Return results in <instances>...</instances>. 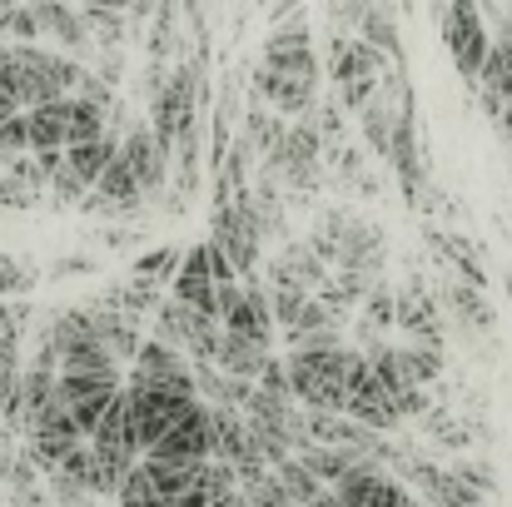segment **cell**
I'll list each match as a JSON object with an SVG mask.
<instances>
[{
    "label": "cell",
    "mask_w": 512,
    "mask_h": 507,
    "mask_svg": "<svg viewBox=\"0 0 512 507\" xmlns=\"http://www.w3.org/2000/svg\"><path fill=\"white\" fill-rule=\"evenodd\" d=\"M284 363H289V393L294 403H304V413H343L358 368V348H348L343 334L309 338L304 348H289Z\"/></svg>",
    "instance_id": "6da1fadb"
},
{
    "label": "cell",
    "mask_w": 512,
    "mask_h": 507,
    "mask_svg": "<svg viewBox=\"0 0 512 507\" xmlns=\"http://www.w3.org/2000/svg\"><path fill=\"white\" fill-rule=\"evenodd\" d=\"M85 80V65L70 60L65 50H45V45H0V85L15 95L20 110H40L55 100H70Z\"/></svg>",
    "instance_id": "7a4b0ae2"
},
{
    "label": "cell",
    "mask_w": 512,
    "mask_h": 507,
    "mask_svg": "<svg viewBox=\"0 0 512 507\" xmlns=\"http://www.w3.org/2000/svg\"><path fill=\"white\" fill-rule=\"evenodd\" d=\"M25 130H30V150L35 155H65L75 145H90L110 130V110L70 95V100H55V105H40V110H25Z\"/></svg>",
    "instance_id": "3957f363"
},
{
    "label": "cell",
    "mask_w": 512,
    "mask_h": 507,
    "mask_svg": "<svg viewBox=\"0 0 512 507\" xmlns=\"http://www.w3.org/2000/svg\"><path fill=\"white\" fill-rule=\"evenodd\" d=\"M125 403H130V413H135V428H140V443H145V453L170 433L179 428L204 398L194 393V388H150V383H125Z\"/></svg>",
    "instance_id": "277c9868"
},
{
    "label": "cell",
    "mask_w": 512,
    "mask_h": 507,
    "mask_svg": "<svg viewBox=\"0 0 512 507\" xmlns=\"http://www.w3.org/2000/svg\"><path fill=\"white\" fill-rule=\"evenodd\" d=\"M329 80L339 85L343 110L363 115V105L378 100V50L363 45L358 35H334L329 40Z\"/></svg>",
    "instance_id": "5b68a950"
},
{
    "label": "cell",
    "mask_w": 512,
    "mask_h": 507,
    "mask_svg": "<svg viewBox=\"0 0 512 507\" xmlns=\"http://www.w3.org/2000/svg\"><path fill=\"white\" fill-rule=\"evenodd\" d=\"M115 155H120V135H115V130H105V135H100V140H90V145L65 150V160H60L55 179H50L55 204H85V199L95 194L100 174L115 165Z\"/></svg>",
    "instance_id": "8992f818"
},
{
    "label": "cell",
    "mask_w": 512,
    "mask_h": 507,
    "mask_svg": "<svg viewBox=\"0 0 512 507\" xmlns=\"http://www.w3.org/2000/svg\"><path fill=\"white\" fill-rule=\"evenodd\" d=\"M443 45H448L458 75L478 85V75H483V65L493 55V35L483 25L478 0H448V10H443Z\"/></svg>",
    "instance_id": "52a82bcc"
},
{
    "label": "cell",
    "mask_w": 512,
    "mask_h": 507,
    "mask_svg": "<svg viewBox=\"0 0 512 507\" xmlns=\"http://www.w3.org/2000/svg\"><path fill=\"white\" fill-rule=\"evenodd\" d=\"M120 388H125L120 373H60V383H55V393H60L65 413L75 418V428L85 433V443L95 438L100 418L115 408Z\"/></svg>",
    "instance_id": "ba28073f"
},
{
    "label": "cell",
    "mask_w": 512,
    "mask_h": 507,
    "mask_svg": "<svg viewBox=\"0 0 512 507\" xmlns=\"http://www.w3.org/2000/svg\"><path fill=\"white\" fill-rule=\"evenodd\" d=\"M199 125V85H194V70H174L170 80L155 90V105H150V130L155 140L174 155V145Z\"/></svg>",
    "instance_id": "9c48e42d"
},
{
    "label": "cell",
    "mask_w": 512,
    "mask_h": 507,
    "mask_svg": "<svg viewBox=\"0 0 512 507\" xmlns=\"http://www.w3.org/2000/svg\"><path fill=\"white\" fill-rule=\"evenodd\" d=\"M219 324L229 334H244L264 348H274L279 338V324H274V309H269V289L259 284H229L219 289Z\"/></svg>",
    "instance_id": "30bf717a"
},
{
    "label": "cell",
    "mask_w": 512,
    "mask_h": 507,
    "mask_svg": "<svg viewBox=\"0 0 512 507\" xmlns=\"http://www.w3.org/2000/svg\"><path fill=\"white\" fill-rule=\"evenodd\" d=\"M269 165H274V174H284V184L314 189V184H319V169H324V140H319L314 120L289 125L284 140H279V150L269 155Z\"/></svg>",
    "instance_id": "8fae6325"
},
{
    "label": "cell",
    "mask_w": 512,
    "mask_h": 507,
    "mask_svg": "<svg viewBox=\"0 0 512 507\" xmlns=\"http://www.w3.org/2000/svg\"><path fill=\"white\" fill-rule=\"evenodd\" d=\"M264 70L289 75V80H319V55H314V35L309 25L294 15L289 25H279L264 40Z\"/></svg>",
    "instance_id": "7c38bea8"
},
{
    "label": "cell",
    "mask_w": 512,
    "mask_h": 507,
    "mask_svg": "<svg viewBox=\"0 0 512 507\" xmlns=\"http://www.w3.org/2000/svg\"><path fill=\"white\" fill-rule=\"evenodd\" d=\"M334 493H339L343 507H428L408 483H398V478H388L383 468H368V463H358Z\"/></svg>",
    "instance_id": "4fadbf2b"
},
{
    "label": "cell",
    "mask_w": 512,
    "mask_h": 507,
    "mask_svg": "<svg viewBox=\"0 0 512 507\" xmlns=\"http://www.w3.org/2000/svg\"><path fill=\"white\" fill-rule=\"evenodd\" d=\"M145 458L155 463H209L214 458V418H209V403H199L179 428H170Z\"/></svg>",
    "instance_id": "5bb4252c"
},
{
    "label": "cell",
    "mask_w": 512,
    "mask_h": 507,
    "mask_svg": "<svg viewBox=\"0 0 512 507\" xmlns=\"http://www.w3.org/2000/svg\"><path fill=\"white\" fill-rule=\"evenodd\" d=\"M120 160L130 165V174L140 179V189H145V199H150V194H160V189H165L174 155L155 140V130H150V125H135V130H125V135H120Z\"/></svg>",
    "instance_id": "9a60e30c"
},
{
    "label": "cell",
    "mask_w": 512,
    "mask_h": 507,
    "mask_svg": "<svg viewBox=\"0 0 512 507\" xmlns=\"http://www.w3.org/2000/svg\"><path fill=\"white\" fill-rule=\"evenodd\" d=\"M174 304L204 314V319H219V284H214V269H209V244H194L174 274Z\"/></svg>",
    "instance_id": "2e32d148"
},
{
    "label": "cell",
    "mask_w": 512,
    "mask_h": 507,
    "mask_svg": "<svg viewBox=\"0 0 512 507\" xmlns=\"http://www.w3.org/2000/svg\"><path fill=\"white\" fill-rule=\"evenodd\" d=\"M130 383H150V388H194V363L170 348V343H160V338H145V348H140V358L130 363ZM199 393V388H194Z\"/></svg>",
    "instance_id": "e0dca14e"
},
{
    "label": "cell",
    "mask_w": 512,
    "mask_h": 507,
    "mask_svg": "<svg viewBox=\"0 0 512 507\" xmlns=\"http://www.w3.org/2000/svg\"><path fill=\"white\" fill-rule=\"evenodd\" d=\"M398 329L408 343H423V348H443V319H438V299L418 284V279H408L403 289H398Z\"/></svg>",
    "instance_id": "ac0fdd59"
},
{
    "label": "cell",
    "mask_w": 512,
    "mask_h": 507,
    "mask_svg": "<svg viewBox=\"0 0 512 507\" xmlns=\"http://www.w3.org/2000/svg\"><path fill=\"white\" fill-rule=\"evenodd\" d=\"M209 418H214V463H229V468L264 463V453L254 443V428L239 408H209Z\"/></svg>",
    "instance_id": "d6986e66"
},
{
    "label": "cell",
    "mask_w": 512,
    "mask_h": 507,
    "mask_svg": "<svg viewBox=\"0 0 512 507\" xmlns=\"http://www.w3.org/2000/svg\"><path fill=\"white\" fill-rule=\"evenodd\" d=\"M269 358H274V348H264V343H254V338L229 334V329H224V343H219V358H214V368H219L224 378L259 383V373H264V363H269Z\"/></svg>",
    "instance_id": "ffe728a7"
},
{
    "label": "cell",
    "mask_w": 512,
    "mask_h": 507,
    "mask_svg": "<svg viewBox=\"0 0 512 507\" xmlns=\"http://www.w3.org/2000/svg\"><path fill=\"white\" fill-rule=\"evenodd\" d=\"M299 463H304V468H309V473H314L324 488H339L343 478L358 468V458H353V453H339V448H319V443H309V448L299 453Z\"/></svg>",
    "instance_id": "44dd1931"
},
{
    "label": "cell",
    "mask_w": 512,
    "mask_h": 507,
    "mask_svg": "<svg viewBox=\"0 0 512 507\" xmlns=\"http://www.w3.org/2000/svg\"><path fill=\"white\" fill-rule=\"evenodd\" d=\"M274 478L284 483V493L294 498V507H314L319 498H324V493H329V488H324V483H319V478H314V473L299 463V458H284V463L274 468Z\"/></svg>",
    "instance_id": "7402d4cb"
},
{
    "label": "cell",
    "mask_w": 512,
    "mask_h": 507,
    "mask_svg": "<svg viewBox=\"0 0 512 507\" xmlns=\"http://www.w3.org/2000/svg\"><path fill=\"white\" fill-rule=\"evenodd\" d=\"M428 244H433V249H438L448 264H458V274H463L473 289H483V264L473 259V249H468L458 234H428Z\"/></svg>",
    "instance_id": "603a6c76"
},
{
    "label": "cell",
    "mask_w": 512,
    "mask_h": 507,
    "mask_svg": "<svg viewBox=\"0 0 512 507\" xmlns=\"http://www.w3.org/2000/svg\"><path fill=\"white\" fill-rule=\"evenodd\" d=\"M120 507H170V498L155 488V478H150V468H145V458L135 463V473L125 478V488H120Z\"/></svg>",
    "instance_id": "cb8c5ba5"
},
{
    "label": "cell",
    "mask_w": 512,
    "mask_h": 507,
    "mask_svg": "<svg viewBox=\"0 0 512 507\" xmlns=\"http://www.w3.org/2000/svg\"><path fill=\"white\" fill-rule=\"evenodd\" d=\"M179 264H184V254H179V249H155V254H145V259L135 264V274H140V279H150V284H165V279L174 284Z\"/></svg>",
    "instance_id": "d4e9b609"
},
{
    "label": "cell",
    "mask_w": 512,
    "mask_h": 507,
    "mask_svg": "<svg viewBox=\"0 0 512 507\" xmlns=\"http://www.w3.org/2000/svg\"><path fill=\"white\" fill-rule=\"evenodd\" d=\"M259 388H264V393H274V398H294V393H289V363H284L279 353L264 363V373H259Z\"/></svg>",
    "instance_id": "484cf974"
},
{
    "label": "cell",
    "mask_w": 512,
    "mask_h": 507,
    "mask_svg": "<svg viewBox=\"0 0 512 507\" xmlns=\"http://www.w3.org/2000/svg\"><path fill=\"white\" fill-rule=\"evenodd\" d=\"M25 363H20V334H0V383L15 378Z\"/></svg>",
    "instance_id": "4316f807"
},
{
    "label": "cell",
    "mask_w": 512,
    "mask_h": 507,
    "mask_svg": "<svg viewBox=\"0 0 512 507\" xmlns=\"http://www.w3.org/2000/svg\"><path fill=\"white\" fill-rule=\"evenodd\" d=\"M15 289H30V274H20V264L0 254V299H10Z\"/></svg>",
    "instance_id": "83f0119b"
},
{
    "label": "cell",
    "mask_w": 512,
    "mask_h": 507,
    "mask_svg": "<svg viewBox=\"0 0 512 507\" xmlns=\"http://www.w3.org/2000/svg\"><path fill=\"white\" fill-rule=\"evenodd\" d=\"M10 115H25V110H20V105H15V95L0 85V120H10Z\"/></svg>",
    "instance_id": "f1b7e54d"
},
{
    "label": "cell",
    "mask_w": 512,
    "mask_h": 507,
    "mask_svg": "<svg viewBox=\"0 0 512 507\" xmlns=\"http://www.w3.org/2000/svg\"><path fill=\"white\" fill-rule=\"evenodd\" d=\"M209 507H249V503H244V493H229V498H219V503H209Z\"/></svg>",
    "instance_id": "f546056e"
}]
</instances>
